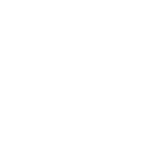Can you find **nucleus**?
Segmentation results:
<instances>
[]
</instances>
